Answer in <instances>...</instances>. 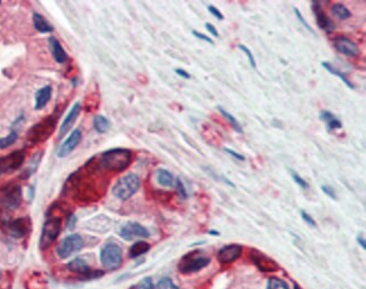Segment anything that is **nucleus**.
I'll use <instances>...</instances> for the list:
<instances>
[{
	"mask_svg": "<svg viewBox=\"0 0 366 289\" xmlns=\"http://www.w3.org/2000/svg\"><path fill=\"white\" fill-rule=\"evenodd\" d=\"M291 175H292L293 180L295 181V184H298L301 188H302V189H308L309 188V184L299 174H296L295 171H291Z\"/></svg>",
	"mask_w": 366,
	"mask_h": 289,
	"instance_id": "35",
	"label": "nucleus"
},
{
	"mask_svg": "<svg viewBox=\"0 0 366 289\" xmlns=\"http://www.w3.org/2000/svg\"><path fill=\"white\" fill-rule=\"evenodd\" d=\"M40 160H41V154L40 153H36L35 157L32 158L31 162H29V166L26 170H25V178H27V177H29L31 175H33L34 172H35L36 168L38 167V165H40Z\"/></svg>",
	"mask_w": 366,
	"mask_h": 289,
	"instance_id": "31",
	"label": "nucleus"
},
{
	"mask_svg": "<svg viewBox=\"0 0 366 289\" xmlns=\"http://www.w3.org/2000/svg\"><path fill=\"white\" fill-rule=\"evenodd\" d=\"M319 118L326 124L327 129L329 132H334L336 129H340L343 127L342 122L333 113H330L329 110H321L319 114Z\"/></svg>",
	"mask_w": 366,
	"mask_h": 289,
	"instance_id": "20",
	"label": "nucleus"
},
{
	"mask_svg": "<svg viewBox=\"0 0 366 289\" xmlns=\"http://www.w3.org/2000/svg\"><path fill=\"white\" fill-rule=\"evenodd\" d=\"M141 180L135 174H128L121 178L113 187V195L121 200H127L139 191Z\"/></svg>",
	"mask_w": 366,
	"mask_h": 289,
	"instance_id": "3",
	"label": "nucleus"
},
{
	"mask_svg": "<svg viewBox=\"0 0 366 289\" xmlns=\"http://www.w3.org/2000/svg\"><path fill=\"white\" fill-rule=\"evenodd\" d=\"M158 183L163 187H171L174 185V177L168 170L160 169L157 172Z\"/></svg>",
	"mask_w": 366,
	"mask_h": 289,
	"instance_id": "28",
	"label": "nucleus"
},
{
	"mask_svg": "<svg viewBox=\"0 0 366 289\" xmlns=\"http://www.w3.org/2000/svg\"><path fill=\"white\" fill-rule=\"evenodd\" d=\"M321 66L324 67V68L326 69V70L328 71L329 73H331V75H334V76H336V77H338L339 79L342 80L343 83L345 84L348 88H350V89H354V85H353V84L351 83V81L347 79V77L345 76V73H343L342 71L337 70V69H336V68L333 66V64L329 63V62L322 61V62H321Z\"/></svg>",
	"mask_w": 366,
	"mask_h": 289,
	"instance_id": "23",
	"label": "nucleus"
},
{
	"mask_svg": "<svg viewBox=\"0 0 366 289\" xmlns=\"http://www.w3.org/2000/svg\"><path fill=\"white\" fill-rule=\"evenodd\" d=\"M25 159L24 151H15L6 157L0 158V176L19 169Z\"/></svg>",
	"mask_w": 366,
	"mask_h": 289,
	"instance_id": "9",
	"label": "nucleus"
},
{
	"mask_svg": "<svg viewBox=\"0 0 366 289\" xmlns=\"http://www.w3.org/2000/svg\"><path fill=\"white\" fill-rule=\"evenodd\" d=\"M210 234H214V235H219L220 233L217 231H210Z\"/></svg>",
	"mask_w": 366,
	"mask_h": 289,
	"instance_id": "46",
	"label": "nucleus"
},
{
	"mask_svg": "<svg viewBox=\"0 0 366 289\" xmlns=\"http://www.w3.org/2000/svg\"><path fill=\"white\" fill-rule=\"evenodd\" d=\"M84 248V240L78 234L69 235L64 238L57 247V254L61 259H67L73 253L80 251Z\"/></svg>",
	"mask_w": 366,
	"mask_h": 289,
	"instance_id": "7",
	"label": "nucleus"
},
{
	"mask_svg": "<svg viewBox=\"0 0 366 289\" xmlns=\"http://www.w3.org/2000/svg\"><path fill=\"white\" fill-rule=\"evenodd\" d=\"M150 250V244L144 242V241H137L134 244L132 245L130 248V251H128V257L134 259L142 256V254L146 253Z\"/></svg>",
	"mask_w": 366,
	"mask_h": 289,
	"instance_id": "24",
	"label": "nucleus"
},
{
	"mask_svg": "<svg viewBox=\"0 0 366 289\" xmlns=\"http://www.w3.org/2000/svg\"><path fill=\"white\" fill-rule=\"evenodd\" d=\"M294 289H302V288H301V287L299 286V285H294Z\"/></svg>",
	"mask_w": 366,
	"mask_h": 289,
	"instance_id": "47",
	"label": "nucleus"
},
{
	"mask_svg": "<svg viewBox=\"0 0 366 289\" xmlns=\"http://www.w3.org/2000/svg\"><path fill=\"white\" fill-rule=\"evenodd\" d=\"M154 289H179V288L176 286L170 278H162L160 282L157 284V286L154 287Z\"/></svg>",
	"mask_w": 366,
	"mask_h": 289,
	"instance_id": "32",
	"label": "nucleus"
},
{
	"mask_svg": "<svg viewBox=\"0 0 366 289\" xmlns=\"http://www.w3.org/2000/svg\"><path fill=\"white\" fill-rule=\"evenodd\" d=\"M61 232V218L49 217L46 219L42 228V234L40 239V247L45 250L52 244Z\"/></svg>",
	"mask_w": 366,
	"mask_h": 289,
	"instance_id": "6",
	"label": "nucleus"
},
{
	"mask_svg": "<svg viewBox=\"0 0 366 289\" xmlns=\"http://www.w3.org/2000/svg\"><path fill=\"white\" fill-rule=\"evenodd\" d=\"M241 253H243V247L240 244H228L219 250L218 260L223 265L232 264L238 260Z\"/></svg>",
	"mask_w": 366,
	"mask_h": 289,
	"instance_id": "15",
	"label": "nucleus"
},
{
	"mask_svg": "<svg viewBox=\"0 0 366 289\" xmlns=\"http://www.w3.org/2000/svg\"><path fill=\"white\" fill-rule=\"evenodd\" d=\"M200 252H191L180 260L178 269L182 274H193L205 268L210 265L211 259L205 256H199Z\"/></svg>",
	"mask_w": 366,
	"mask_h": 289,
	"instance_id": "5",
	"label": "nucleus"
},
{
	"mask_svg": "<svg viewBox=\"0 0 366 289\" xmlns=\"http://www.w3.org/2000/svg\"><path fill=\"white\" fill-rule=\"evenodd\" d=\"M321 189H322V192H324L327 196L331 198V199H336V198H337V196H336L335 191L330 186H321Z\"/></svg>",
	"mask_w": 366,
	"mask_h": 289,
	"instance_id": "41",
	"label": "nucleus"
},
{
	"mask_svg": "<svg viewBox=\"0 0 366 289\" xmlns=\"http://www.w3.org/2000/svg\"><path fill=\"white\" fill-rule=\"evenodd\" d=\"M55 126H57V118L53 116H49L42 119L41 122L34 125L27 132V140L32 144L42 143L52 135Z\"/></svg>",
	"mask_w": 366,
	"mask_h": 289,
	"instance_id": "2",
	"label": "nucleus"
},
{
	"mask_svg": "<svg viewBox=\"0 0 366 289\" xmlns=\"http://www.w3.org/2000/svg\"><path fill=\"white\" fill-rule=\"evenodd\" d=\"M267 289H288V285L284 280L273 277L268 279L267 283Z\"/></svg>",
	"mask_w": 366,
	"mask_h": 289,
	"instance_id": "30",
	"label": "nucleus"
},
{
	"mask_svg": "<svg viewBox=\"0 0 366 289\" xmlns=\"http://www.w3.org/2000/svg\"><path fill=\"white\" fill-rule=\"evenodd\" d=\"M225 151H226L227 153H229L232 158L237 159V160H239V161H244V157L243 154H240V153H238V152H236V151L231 150V149H228V148H226V149H225Z\"/></svg>",
	"mask_w": 366,
	"mask_h": 289,
	"instance_id": "42",
	"label": "nucleus"
},
{
	"mask_svg": "<svg viewBox=\"0 0 366 289\" xmlns=\"http://www.w3.org/2000/svg\"><path fill=\"white\" fill-rule=\"evenodd\" d=\"M176 191H177L178 195L183 198V199H186L187 198V193H186V189H185L184 187V184L182 183V180L180 179H177L176 180Z\"/></svg>",
	"mask_w": 366,
	"mask_h": 289,
	"instance_id": "37",
	"label": "nucleus"
},
{
	"mask_svg": "<svg viewBox=\"0 0 366 289\" xmlns=\"http://www.w3.org/2000/svg\"><path fill=\"white\" fill-rule=\"evenodd\" d=\"M17 137H18L17 136V132L10 131V133L7 136L1 137V139H0V149L2 150V149L9 148V146H11L17 141Z\"/></svg>",
	"mask_w": 366,
	"mask_h": 289,
	"instance_id": "29",
	"label": "nucleus"
},
{
	"mask_svg": "<svg viewBox=\"0 0 366 289\" xmlns=\"http://www.w3.org/2000/svg\"><path fill=\"white\" fill-rule=\"evenodd\" d=\"M192 33H193V35L199 38V40H202V41H204L206 43H209V44H211V45L214 44V42H213L212 38L209 37L208 35H205V34L201 33V32H197V31H193Z\"/></svg>",
	"mask_w": 366,
	"mask_h": 289,
	"instance_id": "39",
	"label": "nucleus"
},
{
	"mask_svg": "<svg viewBox=\"0 0 366 289\" xmlns=\"http://www.w3.org/2000/svg\"><path fill=\"white\" fill-rule=\"evenodd\" d=\"M21 202V188L20 186H12L3 192L0 197V205L5 209H16Z\"/></svg>",
	"mask_w": 366,
	"mask_h": 289,
	"instance_id": "11",
	"label": "nucleus"
},
{
	"mask_svg": "<svg viewBox=\"0 0 366 289\" xmlns=\"http://www.w3.org/2000/svg\"><path fill=\"white\" fill-rule=\"evenodd\" d=\"M136 289H154L153 283L151 278H144L142 279L136 286Z\"/></svg>",
	"mask_w": 366,
	"mask_h": 289,
	"instance_id": "36",
	"label": "nucleus"
},
{
	"mask_svg": "<svg viewBox=\"0 0 366 289\" xmlns=\"http://www.w3.org/2000/svg\"><path fill=\"white\" fill-rule=\"evenodd\" d=\"M121 238L126 240V241H132L135 239H142V238H149L150 233L146 230L144 226H142L141 224L135 223V222H130L126 225H124L120 231Z\"/></svg>",
	"mask_w": 366,
	"mask_h": 289,
	"instance_id": "12",
	"label": "nucleus"
},
{
	"mask_svg": "<svg viewBox=\"0 0 366 289\" xmlns=\"http://www.w3.org/2000/svg\"><path fill=\"white\" fill-rule=\"evenodd\" d=\"M301 217H302L303 221L305 223H307L309 226H311V227H316L317 226V223L313 219V217L310 216V215L307 212H304V210H301Z\"/></svg>",
	"mask_w": 366,
	"mask_h": 289,
	"instance_id": "38",
	"label": "nucleus"
},
{
	"mask_svg": "<svg viewBox=\"0 0 366 289\" xmlns=\"http://www.w3.org/2000/svg\"><path fill=\"white\" fill-rule=\"evenodd\" d=\"M250 259L252 264L261 273H275V271L279 270V266L277 265V262L264 252L259 251V250L252 249L250 251Z\"/></svg>",
	"mask_w": 366,
	"mask_h": 289,
	"instance_id": "8",
	"label": "nucleus"
},
{
	"mask_svg": "<svg viewBox=\"0 0 366 289\" xmlns=\"http://www.w3.org/2000/svg\"><path fill=\"white\" fill-rule=\"evenodd\" d=\"M238 47H239V50H241V51L244 52V54H246V57H247V59H248L249 63H250V66H251L253 69H255V68H256V60H255V58H253V55H252V53H251V51L249 50L248 47H247L246 45H244V44H239V45H238Z\"/></svg>",
	"mask_w": 366,
	"mask_h": 289,
	"instance_id": "33",
	"label": "nucleus"
},
{
	"mask_svg": "<svg viewBox=\"0 0 366 289\" xmlns=\"http://www.w3.org/2000/svg\"><path fill=\"white\" fill-rule=\"evenodd\" d=\"M219 113L221 114L223 117H225L228 122H229V124L231 125V127L235 129V131L237 133H243L244 129H243V126H241V124L238 122V119H237L234 115H231L229 111H227L225 108H223L222 106H218L217 107Z\"/></svg>",
	"mask_w": 366,
	"mask_h": 289,
	"instance_id": "25",
	"label": "nucleus"
},
{
	"mask_svg": "<svg viewBox=\"0 0 366 289\" xmlns=\"http://www.w3.org/2000/svg\"><path fill=\"white\" fill-rule=\"evenodd\" d=\"M31 226L32 223L28 217L17 218L15 221L7 224L8 232L15 239H20L24 238L25 235H27L28 232L31 231Z\"/></svg>",
	"mask_w": 366,
	"mask_h": 289,
	"instance_id": "14",
	"label": "nucleus"
},
{
	"mask_svg": "<svg viewBox=\"0 0 366 289\" xmlns=\"http://www.w3.org/2000/svg\"><path fill=\"white\" fill-rule=\"evenodd\" d=\"M81 137H83V135H81L80 129H75V131L68 136V139L60 145V148L58 150V157L59 158L68 157V155L79 145Z\"/></svg>",
	"mask_w": 366,
	"mask_h": 289,
	"instance_id": "17",
	"label": "nucleus"
},
{
	"mask_svg": "<svg viewBox=\"0 0 366 289\" xmlns=\"http://www.w3.org/2000/svg\"><path fill=\"white\" fill-rule=\"evenodd\" d=\"M333 43L335 49L346 57H357L361 52L356 43L346 36H336Z\"/></svg>",
	"mask_w": 366,
	"mask_h": 289,
	"instance_id": "13",
	"label": "nucleus"
},
{
	"mask_svg": "<svg viewBox=\"0 0 366 289\" xmlns=\"http://www.w3.org/2000/svg\"><path fill=\"white\" fill-rule=\"evenodd\" d=\"M111 127V122L107 119L105 116L98 115L96 117L94 118V128L95 131L100 134H104L107 131H109Z\"/></svg>",
	"mask_w": 366,
	"mask_h": 289,
	"instance_id": "26",
	"label": "nucleus"
},
{
	"mask_svg": "<svg viewBox=\"0 0 366 289\" xmlns=\"http://www.w3.org/2000/svg\"><path fill=\"white\" fill-rule=\"evenodd\" d=\"M208 9H209V11L211 12V14H212V15L215 17V18H217V19H219V20H223V18H225V17H223V15H222V12L220 11V10L218 9V8L215 7V6H213V5H209V6H208Z\"/></svg>",
	"mask_w": 366,
	"mask_h": 289,
	"instance_id": "40",
	"label": "nucleus"
},
{
	"mask_svg": "<svg viewBox=\"0 0 366 289\" xmlns=\"http://www.w3.org/2000/svg\"><path fill=\"white\" fill-rule=\"evenodd\" d=\"M312 9L313 14L316 16L317 25L319 26V28L325 31L326 33H331L335 29V24L331 20L324 10V8L321 7L319 1H312Z\"/></svg>",
	"mask_w": 366,
	"mask_h": 289,
	"instance_id": "16",
	"label": "nucleus"
},
{
	"mask_svg": "<svg viewBox=\"0 0 366 289\" xmlns=\"http://www.w3.org/2000/svg\"><path fill=\"white\" fill-rule=\"evenodd\" d=\"M33 23L34 27H35L36 31H38L40 33H50L53 31V26L50 25L49 21H47L42 15L37 14V12H34Z\"/></svg>",
	"mask_w": 366,
	"mask_h": 289,
	"instance_id": "22",
	"label": "nucleus"
},
{
	"mask_svg": "<svg viewBox=\"0 0 366 289\" xmlns=\"http://www.w3.org/2000/svg\"><path fill=\"white\" fill-rule=\"evenodd\" d=\"M331 12H333V14L340 20H346L352 16L350 9H348L345 5L339 2L334 3V5L331 6Z\"/></svg>",
	"mask_w": 366,
	"mask_h": 289,
	"instance_id": "27",
	"label": "nucleus"
},
{
	"mask_svg": "<svg viewBox=\"0 0 366 289\" xmlns=\"http://www.w3.org/2000/svg\"><path fill=\"white\" fill-rule=\"evenodd\" d=\"M175 72L177 73V75H178L179 77L184 78V79H191V75H189V73H188V72H186L185 70H183V69H176Z\"/></svg>",
	"mask_w": 366,
	"mask_h": 289,
	"instance_id": "44",
	"label": "nucleus"
},
{
	"mask_svg": "<svg viewBox=\"0 0 366 289\" xmlns=\"http://www.w3.org/2000/svg\"><path fill=\"white\" fill-rule=\"evenodd\" d=\"M49 46L51 54H52L53 59L58 63H64L68 60V54L64 51L62 45L60 44V42L55 37H50L49 38Z\"/></svg>",
	"mask_w": 366,
	"mask_h": 289,
	"instance_id": "19",
	"label": "nucleus"
},
{
	"mask_svg": "<svg viewBox=\"0 0 366 289\" xmlns=\"http://www.w3.org/2000/svg\"><path fill=\"white\" fill-rule=\"evenodd\" d=\"M123 261V251L120 245L115 243L106 244L102 249L101 252V262L107 270H115L122 265Z\"/></svg>",
	"mask_w": 366,
	"mask_h": 289,
	"instance_id": "4",
	"label": "nucleus"
},
{
	"mask_svg": "<svg viewBox=\"0 0 366 289\" xmlns=\"http://www.w3.org/2000/svg\"><path fill=\"white\" fill-rule=\"evenodd\" d=\"M132 152L127 149H111L103 153L98 161V167L106 171L122 172L131 165Z\"/></svg>",
	"mask_w": 366,
	"mask_h": 289,
	"instance_id": "1",
	"label": "nucleus"
},
{
	"mask_svg": "<svg viewBox=\"0 0 366 289\" xmlns=\"http://www.w3.org/2000/svg\"><path fill=\"white\" fill-rule=\"evenodd\" d=\"M51 96H52V88L50 86H45V87L38 89L35 94V109L40 110L44 108Z\"/></svg>",
	"mask_w": 366,
	"mask_h": 289,
	"instance_id": "21",
	"label": "nucleus"
},
{
	"mask_svg": "<svg viewBox=\"0 0 366 289\" xmlns=\"http://www.w3.org/2000/svg\"><path fill=\"white\" fill-rule=\"evenodd\" d=\"M205 27H206V29H208V32L211 33V35H213L214 37H219L220 36L218 29L215 28L214 25H212L211 23H206L205 24Z\"/></svg>",
	"mask_w": 366,
	"mask_h": 289,
	"instance_id": "43",
	"label": "nucleus"
},
{
	"mask_svg": "<svg viewBox=\"0 0 366 289\" xmlns=\"http://www.w3.org/2000/svg\"><path fill=\"white\" fill-rule=\"evenodd\" d=\"M357 242L360 243V245H362V248H363L364 250L366 249V245H365V240L364 238H362V236H357Z\"/></svg>",
	"mask_w": 366,
	"mask_h": 289,
	"instance_id": "45",
	"label": "nucleus"
},
{
	"mask_svg": "<svg viewBox=\"0 0 366 289\" xmlns=\"http://www.w3.org/2000/svg\"><path fill=\"white\" fill-rule=\"evenodd\" d=\"M67 268L70 271H72V273L80 275L81 277L85 279L97 278L104 275V273H102V271H94L90 269V267L87 265V262H86L84 259H81V258L73 259L72 261H70L67 265Z\"/></svg>",
	"mask_w": 366,
	"mask_h": 289,
	"instance_id": "10",
	"label": "nucleus"
},
{
	"mask_svg": "<svg viewBox=\"0 0 366 289\" xmlns=\"http://www.w3.org/2000/svg\"><path fill=\"white\" fill-rule=\"evenodd\" d=\"M294 14H295V16H296V18H298V20L300 21V23L304 26V28L307 29V31H309V32L311 33V34H316V33H314L313 29L311 28V26H310V25L307 23V20L304 19V17L302 16V14H301V11H300L296 7H294Z\"/></svg>",
	"mask_w": 366,
	"mask_h": 289,
	"instance_id": "34",
	"label": "nucleus"
},
{
	"mask_svg": "<svg viewBox=\"0 0 366 289\" xmlns=\"http://www.w3.org/2000/svg\"><path fill=\"white\" fill-rule=\"evenodd\" d=\"M80 109H81V106L79 102H76L75 105L71 107L70 111H69V114L66 116V118H64V120L62 122L61 126H60L59 139H62L63 136H66L69 133V131L72 128L73 124H75L76 122V119L78 118Z\"/></svg>",
	"mask_w": 366,
	"mask_h": 289,
	"instance_id": "18",
	"label": "nucleus"
}]
</instances>
